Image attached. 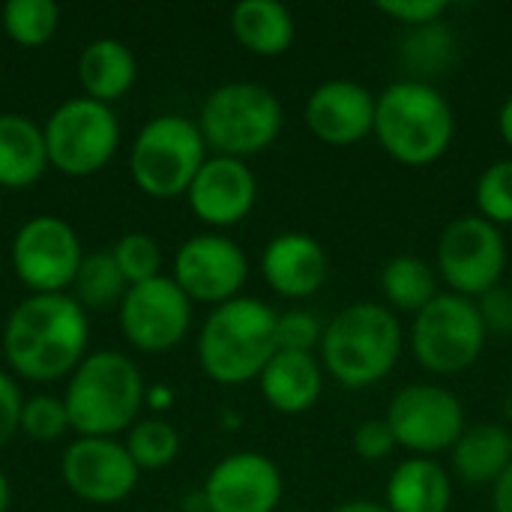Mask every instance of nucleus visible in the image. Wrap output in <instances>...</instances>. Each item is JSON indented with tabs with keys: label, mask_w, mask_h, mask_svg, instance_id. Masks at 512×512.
I'll return each instance as SVG.
<instances>
[{
	"label": "nucleus",
	"mask_w": 512,
	"mask_h": 512,
	"mask_svg": "<svg viewBox=\"0 0 512 512\" xmlns=\"http://www.w3.org/2000/svg\"><path fill=\"white\" fill-rule=\"evenodd\" d=\"M87 309L69 294H30L3 327V354L27 381H60L87 357Z\"/></svg>",
	"instance_id": "1"
},
{
	"label": "nucleus",
	"mask_w": 512,
	"mask_h": 512,
	"mask_svg": "<svg viewBox=\"0 0 512 512\" xmlns=\"http://www.w3.org/2000/svg\"><path fill=\"white\" fill-rule=\"evenodd\" d=\"M402 324L387 303H351L336 312L321 336V366L345 390L381 384L399 363Z\"/></svg>",
	"instance_id": "2"
},
{
	"label": "nucleus",
	"mask_w": 512,
	"mask_h": 512,
	"mask_svg": "<svg viewBox=\"0 0 512 512\" xmlns=\"http://www.w3.org/2000/svg\"><path fill=\"white\" fill-rule=\"evenodd\" d=\"M372 135L396 162L423 168L450 150L456 114L435 84L423 78H402L375 96Z\"/></svg>",
	"instance_id": "3"
},
{
	"label": "nucleus",
	"mask_w": 512,
	"mask_h": 512,
	"mask_svg": "<svg viewBox=\"0 0 512 512\" xmlns=\"http://www.w3.org/2000/svg\"><path fill=\"white\" fill-rule=\"evenodd\" d=\"M279 312L258 297H234L213 306L198 336V363L207 378L225 387L246 384L264 372L279 351Z\"/></svg>",
	"instance_id": "4"
},
{
	"label": "nucleus",
	"mask_w": 512,
	"mask_h": 512,
	"mask_svg": "<svg viewBox=\"0 0 512 512\" xmlns=\"http://www.w3.org/2000/svg\"><path fill=\"white\" fill-rule=\"evenodd\" d=\"M78 438H114L135 426L144 405L141 369L120 351H96L72 372L63 396Z\"/></svg>",
	"instance_id": "5"
},
{
	"label": "nucleus",
	"mask_w": 512,
	"mask_h": 512,
	"mask_svg": "<svg viewBox=\"0 0 512 512\" xmlns=\"http://www.w3.org/2000/svg\"><path fill=\"white\" fill-rule=\"evenodd\" d=\"M285 111L279 96L255 81H231L216 87L198 117V129L216 156L246 159L264 153L282 132Z\"/></svg>",
	"instance_id": "6"
},
{
	"label": "nucleus",
	"mask_w": 512,
	"mask_h": 512,
	"mask_svg": "<svg viewBox=\"0 0 512 512\" xmlns=\"http://www.w3.org/2000/svg\"><path fill=\"white\" fill-rule=\"evenodd\" d=\"M207 162V141L189 117L159 114L144 123L129 153L135 186L150 198L186 195Z\"/></svg>",
	"instance_id": "7"
},
{
	"label": "nucleus",
	"mask_w": 512,
	"mask_h": 512,
	"mask_svg": "<svg viewBox=\"0 0 512 512\" xmlns=\"http://www.w3.org/2000/svg\"><path fill=\"white\" fill-rule=\"evenodd\" d=\"M486 339L489 330L477 300L453 291H441L411 324V351L432 375H459L471 369L480 360Z\"/></svg>",
	"instance_id": "8"
},
{
	"label": "nucleus",
	"mask_w": 512,
	"mask_h": 512,
	"mask_svg": "<svg viewBox=\"0 0 512 512\" xmlns=\"http://www.w3.org/2000/svg\"><path fill=\"white\" fill-rule=\"evenodd\" d=\"M120 144V123L111 105L90 96H75L57 105L45 123L48 165L69 177H90L102 171Z\"/></svg>",
	"instance_id": "9"
},
{
	"label": "nucleus",
	"mask_w": 512,
	"mask_h": 512,
	"mask_svg": "<svg viewBox=\"0 0 512 512\" xmlns=\"http://www.w3.org/2000/svg\"><path fill=\"white\" fill-rule=\"evenodd\" d=\"M435 270L453 294L471 300L483 297L486 291L501 285V276L507 270V240L501 228L480 213L453 219L441 231Z\"/></svg>",
	"instance_id": "10"
},
{
	"label": "nucleus",
	"mask_w": 512,
	"mask_h": 512,
	"mask_svg": "<svg viewBox=\"0 0 512 512\" xmlns=\"http://www.w3.org/2000/svg\"><path fill=\"white\" fill-rule=\"evenodd\" d=\"M384 420L402 450L426 459L441 450H453L462 432L468 429L459 396L441 384L402 387L390 399Z\"/></svg>",
	"instance_id": "11"
},
{
	"label": "nucleus",
	"mask_w": 512,
	"mask_h": 512,
	"mask_svg": "<svg viewBox=\"0 0 512 512\" xmlns=\"http://www.w3.org/2000/svg\"><path fill=\"white\" fill-rule=\"evenodd\" d=\"M84 261L75 228L60 216L27 219L12 240L15 276L33 294H66Z\"/></svg>",
	"instance_id": "12"
},
{
	"label": "nucleus",
	"mask_w": 512,
	"mask_h": 512,
	"mask_svg": "<svg viewBox=\"0 0 512 512\" xmlns=\"http://www.w3.org/2000/svg\"><path fill=\"white\" fill-rule=\"evenodd\" d=\"M120 327L138 351H171L192 327V300L171 276H156L123 294Z\"/></svg>",
	"instance_id": "13"
},
{
	"label": "nucleus",
	"mask_w": 512,
	"mask_h": 512,
	"mask_svg": "<svg viewBox=\"0 0 512 512\" xmlns=\"http://www.w3.org/2000/svg\"><path fill=\"white\" fill-rule=\"evenodd\" d=\"M171 279L189 300L222 306L240 297L249 279V261L234 240L222 234H198L177 249Z\"/></svg>",
	"instance_id": "14"
},
{
	"label": "nucleus",
	"mask_w": 512,
	"mask_h": 512,
	"mask_svg": "<svg viewBox=\"0 0 512 512\" xmlns=\"http://www.w3.org/2000/svg\"><path fill=\"white\" fill-rule=\"evenodd\" d=\"M63 483L90 504H117L138 486L141 468L117 438H78L60 462Z\"/></svg>",
	"instance_id": "15"
},
{
	"label": "nucleus",
	"mask_w": 512,
	"mask_h": 512,
	"mask_svg": "<svg viewBox=\"0 0 512 512\" xmlns=\"http://www.w3.org/2000/svg\"><path fill=\"white\" fill-rule=\"evenodd\" d=\"M204 501L207 512H273L282 501V474L261 453H231L207 474Z\"/></svg>",
	"instance_id": "16"
},
{
	"label": "nucleus",
	"mask_w": 512,
	"mask_h": 512,
	"mask_svg": "<svg viewBox=\"0 0 512 512\" xmlns=\"http://www.w3.org/2000/svg\"><path fill=\"white\" fill-rule=\"evenodd\" d=\"M303 117L318 141L351 147L375 132V93L357 81L333 78L309 93Z\"/></svg>",
	"instance_id": "17"
},
{
	"label": "nucleus",
	"mask_w": 512,
	"mask_h": 512,
	"mask_svg": "<svg viewBox=\"0 0 512 512\" xmlns=\"http://www.w3.org/2000/svg\"><path fill=\"white\" fill-rule=\"evenodd\" d=\"M186 195L192 213L201 222L213 228H231L252 213L258 198V180L243 159L213 156L201 165Z\"/></svg>",
	"instance_id": "18"
},
{
	"label": "nucleus",
	"mask_w": 512,
	"mask_h": 512,
	"mask_svg": "<svg viewBox=\"0 0 512 512\" xmlns=\"http://www.w3.org/2000/svg\"><path fill=\"white\" fill-rule=\"evenodd\" d=\"M327 252L321 246V240H315L312 234L303 231H285L276 234L261 255V273L264 282L291 300H303L321 291V285L327 282Z\"/></svg>",
	"instance_id": "19"
},
{
	"label": "nucleus",
	"mask_w": 512,
	"mask_h": 512,
	"mask_svg": "<svg viewBox=\"0 0 512 512\" xmlns=\"http://www.w3.org/2000/svg\"><path fill=\"white\" fill-rule=\"evenodd\" d=\"M261 396L279 414H306L318 405L324 393V369L315 354L276 351L273 360L258 375Z\"/></svg>",
	"instance_id": "20"
},
{
	"label": "nucleus",
	"mask_w": 512,
	"mask_h": 512,
	"mask_svg": "<svg viewBox=\"0 0 512 512\" xmlns=\"http://www.w3.org/2000/svg\"><path fill=\"white\" fill-rule=\"evenodd\" d=\"M450 504L453 480L435 459L411 456L393 468L384 492L390 512H450Z\"/></svg>",
	"instance_id": "21"
},
{
	"label": "nucleus",
	"mask_w": 512,
	"mask_h": 512,
	"mask_svg": "<svg viewBox=\"0 0 512 512\" xmlns=\"http://www.w3.org/2000/svg\"><path fill=\"white\" fill-rule=\"evenodd\" d=\"M453 471L468 486H495L512 465V432L501 423H477L450 450Z\"/></svg>",
	"instance_id": "22"
},
{
	"label": "nucleus",
	"mask_w": 512,
	"mask_h": 512,
	"mask_svg": "<svg viewBox=\"0 0 512 512\" xmlns=\"http://www.w3.org/2000/svg\"><path fill=\"white\" fill-rule=\"evenodd\" d=\"M48 168L45 129L24 114H0V186H33Z\"/></svg>",
	"instance_id": "23"
},
{
	"label": "nucleus",
	"mask_w": 512,
	"mask_h": 512,
	"mask_svg": "<svg viewBox=\"0 0 512 512\" xmlns=\"http://www.w3.org/2000/svg\"><path fill=\"white\" fill-rule=\"evenodd\" d=\"M231 30L237 42L261 57H279L297 36L291 9L279 0H243L231 9Z\"/></svg>",
	"instance_id": "24"
},
{
	"label": "nucleus",
	"mask_w": 512,
	"mask_h": 512,
	"mask_svg": "<svg viewBox=\"0 0 512 512\" xmlns=\"http://www.w3.org/2000/svg\"><path fill=\"white\" fill-rule=\"evenodd\" d=\"M135 72H138L135 54L120 39L111 36L90 42L78 60V78L84 93L102 105H111L114 99L126 96L129 87L135 84Z\"/></svg>",
	"instance_id": "25"
},
{
	"label": "nucleus",
	"mask_w": 512,
	"mask_h": 512,
	"mask_svg": "<svg viewBox=\"0 0 512 512\" xmlns=\"http://www.w3.org/2000/svg\"><path fill=\"white\" fill-rule=\"evenodd\" d=\"M381 294L390 309L423 312L438 291V270L420 255H396L381 270Z\"/></svg>",
	"instance_id": "26"
},
{
	"label": "nucleus",
	"mask_w": 512,
	"mask_h": 512,
	"mask_svg": "<svg viewBox=\"0 0 512 512\" xmlns=\"http://www.w3.org/2000/svg\"><path fill=\"white\" fill-rule=\"evenodd\" d=\"M72 288H75V300L84 309H105V306L123 300V294L129 291V285H126L111 252L84 255Z\"/></svg>",
	"instance_id": "27"
},
{
	"label": "nucleus",
	"mask_w": 512,
	"mask_h": 512,
	"mask_svg": "<svg viewBox=\"0 0 512 512\" xmlns=\"http://www.w3.org/2000/svg\"><path fill=\"white\" fill-rule=\"evenodd\" d=\"M456 57V36L444 21L411 27V33L402 42V60L417 75H438L444 72Z\"/></svg>",
	"instance_id": "28"
},
{
	"label": "nucleus",
	"mask_w": 512,
	"mask_h": 512,
	"mask_svg": "<svg viewBox=\"0 0 512 512\" xmlns=\"http://www.w3.org/2000/svg\"><path fill=\"white\" fill-rule=\"evenodd\" d=\"M60 24V9L51 0H9L3 6V30L15 45H45Z\"/></svg>",
	"instance_id": "29"
},
{
	"label": "nucleus",
	"mask_w": 512,
	"mask_h": 512,
	"mask_svg": "<svg viewBox=\"0 0 512 512\" xmlns=\"http://www.w3.org/2000/svg\"><path fill=\"white\" fill-rule=\"evenodd\" d=\"M129 456L141 471H159L171 465L180 453V435L165 420H141L129 429Z\"/></svg>",
	"instance_id": "30"
},
{
	"label": "nucleus",
	"mask_w": 512,
	"mask_h": 512,
	"mask_svg": "<svg viewBox=\"0 0 512 512\" xmlns=\"http://www.w3.org/2000/svg\"><path fill=\"white\" fill-rule=\"evenodd\" d=\"M126 285H144L150 279L159 276V267H162V252H159V243L150 237V234H141V231H132V234H123L117 240V246L111 249Z\"/></svg>",
	"instance_id": "31"
},
{
	"label": "nucleus",
	"mask_w": 512,
	"mask_h": 512,
	"mask_svg": "<svg viewBox=\"0 0 512 512\" xmlns=\"http://www.w3.org/2000/svg\"><path fill=\"white\" fill-rule=\"evenodd\" d=\"M477 210L492 225H512V156L489 165L477 180Z\"/></svg>",
	"instance_id": "32"
},
{
	"label": "nucleus",
	"mask_w": 512,
	"mask_h": 512,
	"mask_svg": "<svg viewBox=\"0 0 512 512\" xmlns=\"http://www.w3.org/2000/svg\"><path fill=\"white\" fill-rule=\"evenodd\" d=\"M69 429V414H66V405L63 399H54V396H33L24 402V411H21V432L30 438V441H57L63 438Z\"/></svg>",
	"instance_id": "33"
},
{
	"label": "nucleus",
	"mask_w": 512,
	"mask_h": 512,
	"mask_svg": "<svg viewBox=\"0 0 512 512\" xmlns=\"http://www.w3.org/2000/svg\"><path fill=\"white\" fill-rule=\"evenodd\" d=\"M321 336H324V327H321V321L309 309L279 312V324H276L279 351H303V354H312L321 345Z\"/></svg>",
	"instance_id": "34"
},
{
	"label": "nucleus",
	"mask_w": 512,
	"mask_h": 512,
	"mask_svg": "<svg viewBox=\"0 0 512 512\" xmlns=\"http://www.w3.org/2000/svg\"><path fill=\"white\" fill-rule=\"evenodd\" d=\"M396 447H399V444H396L393 429L387 426L384 417H378V420H363V423L354 429V453H357L363 462H384Z\"/></svg>",
	"instance_id": "35"
},
{
	"label": "nucleus",
	"mask_w": 512,
	"mask_h": 512,
	"mask_svg": "<svg viewBox=\"0 0 512 512\" xmlns=\"http://www.w3.org/2000/svg\"><path fill=\"white\" fill-rule=\"evenodd\" d=\"M378 9L393 18L402 21L408 27H426L435 21H444L447 15V0H381Z\"/></svg>",
	"instance_id": "36"
},
{
	"label": "nucleus",
	"mask_w": 512,
	"mask_h": 512,
	"mask_svg": "<svg viewBox=\"0 0 512 512\" xmlns=\"http://www.w3.org/2000/svg\"><path fill=\"white\" fill-rule=\"evenodd\" d=\"M477 309L483 315V324L492 336H512V291L504 285H495L483 297H477Z\"/></svg>",
	"instance_id": "37"
},
{
	"label": "nucleus",
	"mask_w": 512,
	"mask_h": 512,
	"mask_svg": "<svg viewBox=\"0 0 512 512\" xmlns=\"http://www.w3.org/2000/svg\"><path fill=\"white\" fill-rule=\"evenodd\" d=\"M21 411V387L15 384V378L0 372V450L15 438V432H21Z\"/></svg>",
	"instance_id": "38"
},
{
	"label": "nucleus",
	"mask_w": 512,
	"mask_h": 512,
	"mask_svg": "<svg viewBox=\"0 0 512 512\" xmlns=\"http://www.w3.org/2000/svg\"><path fill=\"white\" fill-rule=\"evenodd\" d=\"M492 501H495V512H512V465L492 486Z\"/></svg>",
	"instance_id": "39"
},
{
	"label": "nucleus",
	"mask_w": 512,
	"mask_h": 512,
	"mask_svg": "<svg viewBox=\"0 0 512 512\" xmlns=\"http://www.w3.org/2000/svg\"><path fill=\"white\" fill-rule=\"evenodd\" d=\"M498 129H501V138L504 144L512 150V96H507V102L501 105V114H498Z\"/></svg>",
	"instance_id": "40"
},
{
	"label": "nucleus",
	"mask_w": 512,
	"mask_h": 512,
	"mask_svg": "<svg viewBox=\"0 0 512 512\" xmlns=\"http://www.w3.org/2000/svg\"><path fill=\"white\" fill-rule=\"evenodd\" d=\"M333 512H390L384 504H378V501H366V498H357V501H345V504H339Z\"/></svg>",
	"instance_id": "41"
},
{
	"label": "nucleus",
	"mask_w": 512,
	"mask_h": 512,
	"mask_svg": "<svg viewBox=\"0 0 512 512\" xmlns=\"http://www.w3.org/2000/svg\"><path fill=\"white\" fill-rule=\"evenodd\" d=\"M9 504H12V489H9L6 474L0 471V512H9Z\"/></svg>",
	"instance_id": "42"
},
{
	"label": "nucleus",
	"mask_w": 512,
	"mask_h": 512,
	"mask_svg": "<svg viewBox=\"0 0 512 512\" xmlns=\"http://www.w3.org/2000/svg\"><path fill=\"white\" fill-rule=\"evenodd\" d=\"M171 402V393L168 390H153L150 393V408H165Z\"/></svg>",
	"instance_id": "43"
},
{
	"label": "nucleus",
	"mask_w": 512,
	"mask_h": 512,
	"mask_svg": "<svg viewBox=\"0 0 512 512\" xmlns=\"http://www.w3.org/2000/svg\"><path fill=\"white\" fill-rule=\"evenodd\" d=\"M291 512H306V510H291Z\"/></svg>",
	"instance_id": "44"
},
{
	"label": "nucleus",
	"mask_w": 512,
	"mask_h": 512,
	"mask_svg": "<svg viewBox=\"0 0 512 512\" xmlns=\"http://www.w3.org/2000/svg\"><path fill=\"white\" fill-rule=\"evenodd\" d=\"M510 381H512V369H510Z\"/></svg>",
	"instance_id": "45"
}]
</instances>
